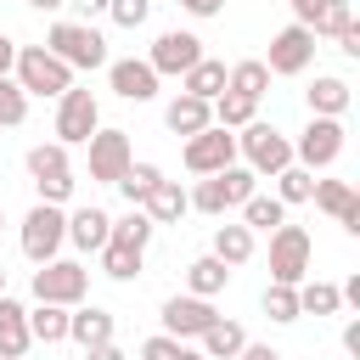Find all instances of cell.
Returning <instances> with one entry per match:
<instances>
[{"label": "cell", "mask_w": 360, "mask_h": 360, "mask_svg": "<svg viewBox=\"0 0 360 360\" xmlns=\"http://www.w3.org/2000/svg\"><path fill=\"white\" fill-rule=\"evenodd\" d=\"M253 191H259V174H253L248 163H225L219 174H202V180H197V191H186V197H191V208H197V214L225 219V214H231V208H242Z\"/></svg>", "instance_id": "1"}, {"label": "cell", "mask_w": 360, "mask_h": 360, "mask_svg": "<svg viewBox=\"0 0 360 360\" xmlns=\"http://www.w3.org/2000/svg\"><path fill=\"white\" fill-rule=\"evenodd\" d=\"M45 51H51V56H62L73 73H79V68H84V73L107 68V39H101V28H90V22H51Z\"/></svg>", "instance_id": "2"}, {"label": "cell", "mask_w": 360, "mask_h": 360, "mask_svg": "<svg viewBox=\"0 0 360 360\" xmlns=\"http://www.w3.org/2000/svg\"><path fill=\"white\" fill-rule=\"evenodd\" d=\"M236 158L264 180V174H276V169H287V163H292V141H287L276 124L253 118V124H242V129H236Z\"/></svg>", "instance_id": "3"}, {"label": "cell", "mask_w": 360, "mask_h": 360, "mask_svg": "<svg viewBox=\"0 0 360 360\" xmlns=\"http://www.w3.org/2000/svg\"><path fill=\"white\" fill-rule=\"evenodd\" d=\"M11 79H17L28 96H62V90L73 84V68H68L62 56H51L45 45H17Z\"/></svg>", "instance_id": "4"}, {"label": "cell", "mask_w": 360, "mask_h": 360, "mask_svg": "<svg viewBox=\"0 0 360 360\" xmlns=\"http://www.w3.org/2000/svg\"><path fill=\"white\" fill-rule=\"evenodd\" d=\"M343 141H349L343 118H315V112H309V124H304L298 141H292V163H304L309 174H321V169H332V163L343 158Z\"/></svg>", "instance_id": "5"}, {"label": "cell", "mask_w": 360, "mask_h": 360, "mask_svg": "<svg viewBox=\"0 0 360 360\" xmlns=\"http://www.w3.org/2000/svg\"><path fill=\"white\" fill-rule=\"evenodd\" d=\"M309 259H315V242H309V231L281 219V225L270 231V281H287V287H298V281L309 276Z\"/></svg>", "instance_id": "6"}, {"label": "cell", "mask_w": 360, "mask_h": 360, "mask_svg": "<svg viewBox=\"0 0 360 360\" xmlns=\"http://www.w3.org/2000/svg\"><path fill=\"white\" fill-rule=\"evenodd\" d=\"M84 292H90V270L79 264V259H45L39 270H34V304H84Z\"/></svg>", "instance_id": "7"}, {"label": "cell", "mask_w": 360, "mask_h": 360, "mask_svg": "<svg viewBox=\"0 0 360 360\" xmlns=\"http://www.w3.org/2000/svg\"><path fill=\"white\" fill-rule=\"evenodd\" d=\"M96 129H101V101H96L90 90L68 84V90L56 96V141H62V146H84Z\"/></svg>", "instance_id": "8"}, {"label": "cell", "mask_w": 360, "mask_h": 360, "mask_svg": "<svg viewBox=\"0 0 360 360\" xmlns=\"http://www.w3.org/2000/svg\"><path fill=\"white\" fill-rule=\"evenodd\" d=\"M62 242H68V214L56 202H34L28 219H22V259L45 264V259L62 253Z\"/></svg>", "instance_id": "9"}, {"label": "cell", "mask_w": 360, "mask_h": 360, "mask_svg": "<svg viewBox=\"0 0 360 360\" xmlns=\"http://www.w3.org/2000/svg\"><path fill=\"white\" fill-rule=\"evenodd\" d=\"M264 68H270V79H298V73H309V62H315V34L304 28V22H287L276 39H270V56H259Z\"/></svg>", "instance_id": "10"}, {"label": "cell", "mask_w": 360, "mask_h": 360, "mask_svg": "<svg viewBox=\"0 0 360 360\" xmlns=\"http://www.w3.org/2000/svg\"><path fill=\"white\" fill-rule=\"evenodd\" d=\"M208 51H202V39L191 34V28H169V34H158L152 39V51H146V62H152V73L158 79H180L191 62H202Z\"/></svg>", "instance_id": "11"}, {"label": "cell", "mask_w": 360, "mask_h": 360, "mask_svg": "<svg viewBox=\"0 0 360 360\" xmlns=\"http://www.w3.org/2000/svg\"><path fill=\"white\" fill-rule=\"evenodd\" d=\"M214 321H219L214 298H197V292H174V298L163 304V332H169V338H180V343H197V338H202Z\"/></svg>", "instance_id": "12"}, {"label": "cell", "mask_w": 360, "mask_h": 360, "mask_svg": "<svg viewBox=\"0 0 360 360\" xmlns=\"http://www.w3.org/2000/svg\"><path fill=\"white\" fill-rule=\"evenodd\" d=\"M225 163H236V129L208 124V129L186 135V169L191 174H219Z\"/></svg>", "instance_id": "13"}, {"label": "cell", "mask_w": 360, "mask_h": 360, "mask_svg": "<svg viewBox=\"0 0 360 360\" xmlns=\"http://www.w3.org/2000/svg\"><path fill=\"white\" fill-rule=\"evenodd\" d=\"M84 146H90V180H101V186H118V174L135 163V152H129V135H124V129H96Z\"/></svg>", "instance_id": "14"}, {"label": "cell", "mask_w": 360, "mask_h": 360, "mask_svg": "<svg viewBox=\"0 0 360 360\" xmlns=\"http://www.w3.org/2000/svg\"><path fill=\"white\" fill-rule=\"evenodd\" d=\"M309 202H315L321 214H332V219H338L349 236H360V191H354L349 180H315Z\"/></svg>", "instance_id": "15"}, {"label": "cell", "mask_w": 360, "mask_h": 360, "mask_svg": "<svg viewBox=\"0 0 360 360\" xmlns=\"http://www.w3.org/2000/svg\"><path fill=\"white\" fill-rule=\"evenodd\" d=\"M107 84H112V96H124V101H152V96H158V73H152L146 56L107 62Z\"/></svg>", "instance_id": "16"}, {"label": "cell", "mask_w": 360, "mask_h": 360, "mask_svg": "<svg viewBox=\"0 0 360 360\" xmlns=\"http://www.w3.org/2000/svg\"><path fill=\"white\" fill-rule=\"evenodd\" d=\"M107 236H112V214H107V208L84 202V208H73V214H68V242H73L79 253H101V248H107Z\"/></svg>", "instance_id": "17"}, {"label": "cell", "mask_w": 360, "mask_h": 360, "mask_svg": "<svg viewBox=\"0 0 360 360\" xmlns=\"http://www.w3.org/2000/svg\"><path fill=\"white\" fill-rule=\"evenodd\" d=\"M292 22H304L321 39V34H338L343 22H354V6L349 0H292Z\"/></svg>", "instance_id": "18"}, {"label": "cell", "mask_w": 360, "mask_h": 360, "mask_svg": "<svg viewBox=\"0 0 360 360\" xmlns=\"http://www.w3.org/2000/svg\"><path fill=\"white\" fill-rule=\"evenodd\" d=\"M112 309H96V304H73L68 309V338L79 349H96V343H112Z\"/></svg>", "instance_id": "19"}, {"label": "cell", "mask_w": 360, "mask_h": 360, "mask_svg": "<svg viewBox=\"0 0 360 360\" xmlns=\"http://www.w3.org/2000/svg\"><path fill=\"white\" fill-rule=\"evenodd\" d=\"M28 349H34V338H28V309L0 292V360H22Z\"/></svg>", "instance_id": "20"}, {"label": "cell", "mask_w": 360, "mask_h": 360, "mask_svg": "<svg viewBox=\"0 0 360 360\" xmlns=\"http://www.w3.org/2000/svg\"><path fill=\"white\" fill-rule=\"evenodd\" d=\"M141 208H146V219H152V225H180V219L191 214V197H186V186H180V180H158V186H152V197H146Z\"/></svg>", "instance_id": "21"}, {"label": "cell", "mask_w": 360, "mask_h": 360, "mask_svg": "<svg viewBox=\"0 0 360 360\" xmlns=\"http://www.w3.org/2000/svg\"><path fill=\"white\" fill-rule=\"evenodd\" d=\"M304 101H309L315 118H343V112H349V79H338V73H315V84L304 90Z\"/></svg>", "instance_id": "22"}, {"label": "cell", "mask_w": 360, "mask_h": 360, "mask_svg": "<svg viewBox=\"0 0 360 360\" xmlns=\"http://www.w3.org/2000/svg\"><path fill=\"white\" fill-rule=\"evenodd\" d=\"M163 124H169L174 135H197V129H208V124H214V107H208L202 96H186V90H180V96L163 107Z\"/></svg>", "instance_id": "23"}, {"label": "cell", "mask_w": 360, "mask_h": 360, "mask_svg": "<svg viewBox=\"0 0 360 360\" xmlns=\"http://www.w3.org/2000/svg\"><path fill=\"white\" fill-rule=\"evenodd\" d=\"M225 287H231V264H225V259L202 253V259L186 264V292H197V298H219Z\"/></svg>", "instance_id": "24"}, {"label": "cell", "mask_w": 360, "mask_h": 360, "mask_svg": "<svg viewBox=\"0 0 360 360\" xmlns=\"http://www.w3.org/2000/svg\"><path fill=\"white\" fill-rule=\"evenodd\" d=\"M214 259H225L231 270L236 264H248L253 259V231L242 225V219H225V225H214V248H208Z\"/></svg>", "instance_id": "25"}, {"label": "cell", "mask_w": 360, "mask_h": 360, "mask_svg": "<svg viewBox=\"0 0 360 360\" xmlns=\"http://www.w3.org/2000/svg\"><path fill=\"white\" fill-rule=\"evenodd\" d=\"M242 343H248V332H242L236 321H225V315H219V321H214V326L197 338L202 360H236V354H242Z\"/></svg>", "instance_id": "26"}, {"label": "cell", "mask_w": 360, "mask_h": 360, "mask_svg": "<svg viewBox=\"0 0 360 360\" xmlns=\"http://www.w3.org/2000/svg\"><path fill=\"white\" fill-rule=\"evenodd\" d=\"M180 90H186V96H202V101H214V96L225 90V62H214V56L191 62V68L180 73Z\"/></svg>", "instance_id": "27"}, {"label": "cell", "mask_w": 360, "mask_h": 360, "mask_svg": "<svg viewBox=\"0 0 360 360\" xmlns=\"http://www.w3.org/2000/svg\"><path fill=\"white\" fill-rule=\"evenodd\" d=\"M28 338L34 343H68V304H34L28 309Z\"/></svg>", "instance_id": "28"}, {"label": "cell", "mask_w": 360, "mask_h": 360, "mask_svg": "<svg viewBox=\"0 0 360 360\" xmlns=\"http://www.w3.org/2000/svg\"><path fill=\"white\" fill-rule=\"evenodd\" d=\"M225 90H236V96H253V101H264V90H270V68H264L259 56H248V62L225 68Z\"/></svg>", "instance_id": "29"}, {"label": "cell", "mask_w": 360, "mask_h": 360, "mask_svg": "<svg viewBox=\"0 0 360 360\" xmlns=\"http://www.w3.org/2000/svg\"><path fill=\"white\" fill-rule=\"evenodd\" d=\"M208 107H214V124H219V129H242V124L259 118V101H253V96H236V90H219Z\"/></svg>", "instance_id": "30"}, {"label": "cell", "mask_w": 360, "mask_h": 360, "mask_svg": "<svg viewBox=\"0 0 360 360\" xmlns=\"http://www.w3.org/2000/svg\"><path fill=\"white\" fill-rule=\"evenodd\" d=\"M56 174H73V169H68V146H62V141L28 146V180H56Z\"/></svg>", "instance_id": "31"}, {"label": "cell", "mask_w": 360, "mask_h": 360, "mask_svg": "<svg viewBox=\"0 0 360 360\" xmlns=\"http://www.w3.org/2000/svg\"><path fill=\"white\" fill-rule=\"evenodd\" d=\"M281 219H287V202H281L276 191H270V197H264V191H253V197L242 202V225H248V231H276Z\"/></svg>", "instance_id": "32"}, {"label": "cell", "mask_w": 360, "mask_h": 360, "mask_svg": "<svg viewBox=\"0 0 360 360\" xmlns=\"http://www.w3.org/2000/svg\"><path fill=\"white\" fill-rule=\"evenodd\" d=\"M141 248H129V242H118V236H107V248H101V270L112 276V281H135L141 276Z\"/></svg>", "instance_id": "33"}, {"label": "cell", "mask_w": 360, "mask_h": 360, "mask_svg": "<svg viewBox=\"0 0 360 360\" xmlns=\"http://www.w3.org/2000/svg\"><path fill=\"white\" fill-rule=\"evenodd\" d=\"M343 298H338V281H298V315H338Z\"/></svg>", "instance_id": "34"}, {"label": "cell", "mask_w": 360, "mask_h": 360, "mask_svg": "<svg viewBox=\"0 0 360 360\" xmlns=\"http://www.w3.org/2000/svg\"><path fill=\"white\" fill-rule=\"evenodd\" d=\"M158 180H163V169H158V163H129V169L118 174V191L129 197V208H141V202L152 197V186H158Z\"/></svg>", "instance_id": "35"}, {"label": "cell", "mask_w": 360, "mask_h": 360, "mask_svg": "<svg viewBox=\"0 0 360 360\" xmlns=\"http://www.w3.org/2000/svg\"><path fill=\"white\" fill-rule=\"evenodd\" d=\"M270 180H276V197H281V202H309V191H315V174H309L304 163H287V169H276Z\"/></svg>", "instance_id": "36"}, {"label": "cell", "mask_w": 360, "mask_h": 360, "mask_svg": "<svg viewBox=\"0 0 360 360\" xmlns=\"http://www.w3.org/2000/svg\"><path fill=\"white\" fill-rule=\"evenodd\" d=\"M259 304H264V315H270V321H281V326H287V321H298V287H287V281H270Z\"/></svg>", "instance_id": "37"}, {"label": "cell", "mask_w": 360, "mask_h": 360, "mask_svg": "<svg viewBox=\"0 0 360 360\" xmlns=\"http://www.w3.org/2000/svg\"><path fill=\"white\" fill-rule=\"evenodd\" d=\"M22 118H28V90H22L11 73H0V124H6V129H17Z\"/></svg>", "instance_id": "38"}, {"label": "cell", "mask_w": 360, "mask_h": 360, "mask_svg": "<svg viewBox=\"0 0 360 360\" xmlns=\"http://www.w3.org/2000/svg\"><path fill=\"white\" fill-rule=\"evenodd\" d=\"M152 231H158V225L146 219V208H129L124 219H112V236H118V242H129V248H141V253H146Z\"/></svg>", "instance_id": "39"}, {"label": "cell", "mask_w": 360, "mask_h": 360, "mask_svg": "<svg viewBox=\"0 0 360 360\" xmlns=\"http://www.w3.org/2000/svg\"><path fill=\"white\" fill-rule=\"evenodd\" d=\"M107 17H112L118 28H141V22L152 17V0H107Z\"/></svg>", "instance_id": "40"}, {"label": "cell", "mask_w": 360, "mask_h": 360, "mask_svg": "<svg viewBox=\"0 0 360 360\" xmlns=\"http://www.w3.org/2000/svg\"><path fill=\"white\" fill-rule=\"evenodd\" d=\"M186 354V343L180 338H169V332H158V338H146L141 343V360H180Z\"/></svg>", "instance_id": "41"}, {"label": "cell", "mask_w": 360, "mask_h": 360, "mask_svg": "<svg viewBox=\"0 0 360 360\" xmlns=\"http://www.w3.org/2000/svg\"><path fill=\"white\" fill-rule=\"evenodd\" d=\"M73 186H79L73 174H56V180H34V191H39V202H56V208H62V202L73 197Z\"/></svg>", "instance_id": "42"}, {"label": "cell", "mask_w": 360, "mask_h": 360, "mask_svg": "<svg viewBox=\"0 0 360 360\" xmlns=\"http://www.w3.org/2000/svg\"><path fill=\"white\" fill-rule=\"evenodd\" d=\"M332 39H338V51H343V56H360V22H343Z\"/></svg>", "instance_id": "43"}, {"label": "cell", "mask_w": 360, "mask_h": 360, "mask_svg": "<svg viewBox=\"0 0 360 360\" xmlns=\"http://www.w3.org/2000/svg\"><path fill=\"white\" fill-rule=\"evenodd\" d=\"M180 11H186V17H219L225 0H180Z\"/></svg>", "instance_id": "44"}, {"label": "cell", "mask_w": 360, "mask_h": 360, "mask_svg": "<svg viewBox=\"0 0 360 360\" xmlns=\"http://www.w3.org/2000/svg\"><path fill=\"white\" fill-rule=\"evenodd\" d=\"M343 349H349V354H360V315H349V321H343Z\"/></svg>", "instance_id": "45"}, {"label": "cell", "mask_w": 360, "mask_h": 360, "mask_svg": "<svg viewBox=\"0 0 360 360\" xmlns=\"http://www.w3.org/2000/svg\"><path fill=\"white\" fill-rule=\"evenodd\" d=\"M84 360H129L118 343H96V349H84Z\"/></svg>", "instance_id": "46"}, {"label": "cell", "mask_w": 360, "mask_h": 360, "mask_svg": "<svg viewBox=\"0 0 360 360\" xmlns=\"http://www.w3.org/2000/svg\"><path fill=\"white\" fill-rule=\"evenodd\" d=\"M236 360H281V354H276L270 343H242V354H236Z\"/></svg>", "instance_id": "47"}, {"label": "cell", "mask_w": 360, "mask_h": 360, "mask_svg": "<svg viewBox=\"0 0 360 360\" xmlns=\"http://www.w3.org/2000/svg\"><path fill=\"white\" fill-rule=\"evenodd\" d=\"M11 62H17V39L0 34V73H11Z\"/></svg>", "instance_id": "48"}, {"label": "cell", "mask_w": 360, "mask_h": 360, "mask_svg": "<svg viewBox=\"0 0 360 360\" xmlns=\"http://www.w3.org/2000/svg\"><path fill=\"white\" fill-rule=\"evenodd\" d=\"M73 6H79V11H84V22H90V17H101V11H107V0H73Z\"/></svg>", "instance_id": "49"}, {"label": "cell", "mask_w": 360, "mask_h": 360, "mask_svg": "<svg viewBox=\"0 0 360 360\" xmlns=\"http://www.w3.org/2000/svg\"><path fill=\"white\" fill-rule=\"evenodd\" d=\"M28 6H34V11H62L68 0H28Z\"/></svg>", "instance_id": "50"}, {"label": "cell", "mask_w": 360, "mask_h": 360, "mask_svg": "<svg viewBox=\"0 0 360 360\" xmlns=\"http://www.w3.org/2000/svg\"><path fill=\"white\" fill-rule=\"evenodd\" d=\"M0 292H6V264H0Z\"/></svg>", "instance_id": "51"}, {"label": "cell", "mask_w": 360, "mask_h": 360, "mask_svg": "<svg viewBox=\"0 0 360 360\" xmlns=\"http://www.w3.org/2000/svg\"><path fill=\"white\" fill-rule=\"evenodd\" d=\"M0 231H6V208H0Z\"/></svg>", "instance_id": "52"}]
</instances>
